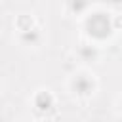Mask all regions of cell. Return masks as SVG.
Wrapping results in <instances>:
<instances>
[{"label": "cell", "mask_w": 122, "mask_h": 122, "mask_svg": "<svg viewBox=\"0 0 122 122\" xmlns=\"http://www.w3.org/2000/svg\"><path fill=\"white\" fill-rule=\"evenodd\" d=\"M120 109H122V101H120Z\"/></svg>", "instance_id": "obj_7"}, {"label": "cell", "mask_w": 122, "mask_h": 122, "mask_svg": "<svg viewBox=\"0 0 122 122\" xmlns=\"http://www.w3.org/2000/svg\"><path fill=\"white\" fill-rule=\"evenodd\" d=\"M86 27L93 38H105L111 34V23H109V17L105 13H93L92 17H88Z\"/></svg>", "instance_id": "obj_2"}, {"label": "cell", "mask_w": 122, "mask_h": 122, "mask_svg": "<svg viewBox=\"0 0 122 122\" xmlns=\"http://www.w3.org/2000/svg\"><path fill=\"white\" fill-rule=\"evenodd\" d=\"M86 6H88L86 0H72V11H76V13H80Z\"/></svg>", "instance_id": "obj_6"}, {"label": "cell", "mask_w": 122, "mask_h": 122, "mask_svg": "<svg viewBox=\"0 0 122 122\" xmlns=\"http://www.w3.org/2000/svg\"><path fill=\"white\" fill-rule=\"evenodd\" d=\"M19 40L25 46H38L42 42V34L36 27H29V29H23L19 32Z\"/></svg>", "instance_id": "obj_3"}, {"label": "cell", "mask_w": 122, "mask_h": 122, "mask_svg": "<svg viewBox=\"0 0 122 122\" xmlns=\"http://www.w3.org/2000/svg\"><path fill=\"white\" fill-rule=\"evenodd\" d=\"M34 105H36V109L38 111H50L51 107H53V97H51V93L48 92V90H42V92H38L36 93V97H34Z\"/></svg>", "instance_id": "obj_4"}, {"label": "cell", "mask_w": 122, "mask_h": 122, "mask_svg": "<svg viewBox=\"0 0 122 122\" xmlns=\"http://www.w3.org/2000/svg\"><path fill=\"white\" fill-rule=\"evenodd\" d=\"M78 57H80L82 61H86V63H93V61H97L99 51H97V48L92 46V44H82V46L78 48Z\"/></svg>", "instance_id": "obj_5"}, {"label": "cell", "mask_w": 122, "mask_h": 122, "mask_svg": "<svg viewBox=\"0 0 122 122\" xmlns=\"http://www.w3.org/2000/svg\"><path fill=\"white\" fill-rule=\"evenodd\" d=\"M71 90L78 97H88V95H92L95 92V80L88 72H76L71 78Z\"/></svg>", "instance_id": "obj_1"}]
</instances>
